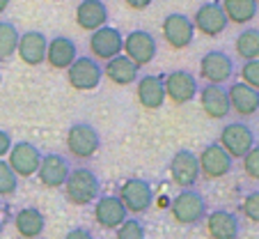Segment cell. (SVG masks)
<instances>
[{"mask_svg": "<svg viewBox=\"0 0 259 239\" xmlns=\"http://www.w3.org/2000/svg\"><path fill=\"white\" fill-rule=\"evenodd\" d=\"M200 76L204 83L223 85L234 76V60L225 51H209L200 60Z\"/></svg>", "mask_w": 259, "mask_h": 239, "instance_id": "cell-13", "label": "cell"}, {"mask_svg": "<svg viewBox=\"0 0 259 239\" xmlns=\"http://www.w3.org/2000/svg\"><path fill=\"white\" fill-rule=\"evenodd\" d=\"M241 212H243V216L248 221L259 223V191H250L245 195L243 202H241Z\"/></svg>", "mask_w": 259, "mask_h": 239, "instance_id": "cell-33", "label": "cell"}, {"mask_svg": "<svg viewBox=\"0 0 259 239\" xmlns=\"http://www.w3.org/2000/svg\"><path fill=\"white\" fill-rule=\"evenodd\" d=\"M64 239H94V234H92V230H88V228H71L64 234Z\"/></svg>", "mask_w": 259, "mask_h": 239, "instance_id": "cell-36", "label": "cell"}, {"mask_svg": "<svg viewBox=\"0 0 259 239\" xmlns=\"http://www.w3.org/2000/svg\"><path fill=\"white\" fill-rule=\"evenodd\" d=\"M241 83L259 92V60H250V62L241 64Z\"/></svg>", "mask_w": 259, "mask_h": 239, "instance_id": "cell-32", "label": "cell"}, {"mask_svg": "<svg viewBox=\"0 0 259 239\" xmlns=\"http://www.w3.org/2000/svg\"><path fill=\"white\" fill-rule=\"evenodd\" d=\"M117 198L122 200V205L126 207L128 214H145L149 207H152L154 200V191L152 184L142 177H131V180L122 182L117 191Z\"/></svg>", "mask_w": 259, "mask_h": 239, "instance_id": "cell-4", "label": "cell"}, {"mask_svg": "<svg viewBox=\"0 0 259 239\" xmlns=\"http://www.w3.org/2000/svg\"><path fill=\"white\" fill-rule=\"evenodd\" d=\"M138 101L142 104L149 111H158V108L165 104V83H163V76L158 74H147V76L138 78Z\"/></svg>", "mask_w": 259, "mask_h": 239, "instance_id": "cell-22", "label": "cell"}, {"mask_svg": "<svg viewBox=\"0 0 259 239\" xmlns=\"http://www.w3.org/2000/svg\"><path fill=\"white\" fill-rule=\"evenodd\" d=\"M191 21L195 25V30H200L204 37H218L230 25L220 3H204V5H200Z\"/></svg>", "mask_w": 259, "mask_h": 239, "instance_id": "cell-15", "label": "cell"}, {"mask_svg": "<svg viewBox=\"0 0 259 239\" xmlns=\"http://www.w3.org/2000/svg\"><path fill=\"white\" fill-rule=\"evenodd\" d=\"M227 97H230V108L239 117H252L259 111V92L245 83H230Z\"/></svg>", "mask_w": 259, "mask_h": 239, "instance_id": "cell-24", "label": "cell"}, {"mask_svg": "<svg viewBox=\"0 0 259 239\" xmlns=\"http://www.w3.org/2000/svg\"><path fill=\"white\" fill-rule=\"evenodd\" d=\"M126 219L128 212L117 195H99V200L94 202V221H97V225H101L103 230H117Z\"/></svg>", "mask_w": 259, "mask_h": 239, "instance_id": "cell-17", "label": "cell"}, {"mask_svg": "<svg viewBox=\"0 0 259 239\" xmlns=\"http://www.w3.org/2000/svg\"><path fill=\"white\" fill-rule=\"evenodd\" d=\"M163 83H165V99H170L177 106L193 101L197 97V92H200L197 78L191 72H186V69L170 72L167 76H163Z\"/></svg>", "mask_w": 259, "mask_h": 239, "instance_id": "cell-10", "label": "cell"}, {"mask_svg": "<svg viewBox=\"0 0 259 239\" xmlns=\"http://www.w3.org/2000/svg\"><path fill=\"white\" fill-rule=\"evenodd\" d=\"M78 58V46L76 42L64 35L49 39V46H46V62L53 69H69L73 64V60Z\"/></svg>", "mask_w": 259, "mask_h": 239, "instance_id": "cell-23", "label": "cell"}, {"mask_svg": "<svg viewBox=\"0 0 259 239\" xmlns=\"http://www.w3.org/2000/svg\"><path fill=\"white\" fill-rule=\"evenodd\" d=\"M218 145L223 147L232 159H243L257 143H254V131L245 122H230L220 131Z\"/></svg>", "mask_w": 259, "mask_h": 239, "instance_id": "cell-5", "label": "cell"}, {"mask_svg": "<svg viewBox=\"0 0 259 239\" xmlns=\"http://www.w3.org/2000/svg\"><path fill=\"white\" fill-rule=\"evenodd\" d=\"M7 7H10V0H0V14H3Z\"/></svg>", "mask_w": 259, "mask_h": 239, "instance_id": "cell-38", "label": "cell"}, {"mask_svg": "<svg viewBox=\"0 0 259 239\" xmlns=\"http://www.w3.org/2000/svg\"><path fill=\"white\" fill-rule=\"evenodd\" d=\"M163 39L167 42V46L175 51H181L193 44L195 37V25H193L191 16L181 14V12H172L163 19Z\"/></svg>", "mask_w": 259, "mask_h": 239, "instance_id": "cell-11", "label": "cell"}, {"mask_svg": "<svg viewBox=\"0 0 259 239\" xmlns=\"http://www.w3.org/2000/svg\"><path fill=\"white\" fill-rule=\"evenodd\" d=\"M115 239H147L145 223L136 216H128L117 230H115Z\"/></svg>", "mask_w": 259, "mask_h": 239, "instance_id": "cell-30", "label": "cell"}, {"mask_svg": "<svg viewBox=\"0 0 259 239\" xmlns=\"http://www.w3.org/2000/svg\"><path fill=\"white\" fill-rule=\"evenodd\" d=\"M243 173L250 180L259 182V145H254L252 150L243 156Z\"/></svg>", "mask_w": 259, "mask_h": 239, "instance_id": "cell-34", "label": "cell"}, {"mask_svg": "<svg viewBox=\"0 0 259 239\" xmlns=\"http://www.w3.org/2000/svg\"><path fill=\"white\" fill-rule=\"evenodd\" d=\"M170 214L179 225H197L206 219L209 207H206L204 195L197 189H184L172 198L170 202Z\"/></svg>", "mask_w": 259, "mask_h": 239, "instance_id": "cell-2", "label": "cell"}, {"mask_svg": "<svg viewBox=\"0 0 259 239\" xmlns=\"http://www.w3.org/2000/svg\"><path fill=\"white\" fill-rule=\"evenodd\" d=\"M220 5H223L227 21L234 25H248L259 10L257 0H223Z\"/></svg>", "mask_w": 259, "mask_h": 239, "instance_id": "cell-27", "label": "cell"}, {"mask_svg": "<svg viewBox=\"0 0 259 239\" xmlns=\"http://www.w3.org/2000/svg\"><path fill=\"white\" fill-rule=\"evenodd\" d=\"M19 189V177L5 159H0V198H12Z\"/></svg>", "mask_w": 259, "mask_h": 239, "instance_id": "cell-31", "label": "cell"}, {"mask_svg": "<svg viewBox=\"0 0 259 239\" xmlns=\"http://www.w3.org/2000/svg\"><path fill=\"white\" fill-rule=\"evenodd\" d=\"M46 46H49V39H46L44 32H39V30H25L19 37L16 53H19L21 62L30 64V67H37V64L46 62Z\"/></svg>", "mask_w": 259, "mask_h": 239, "instance_id": "cell-19", "label": "cell"}, {"mask_svg": "<svg viewBox=\"0 0 259 239\" xmlns=\"http://www.w3.org/2000/svg\"><path fill=\"white\" fill-rule=\"evenodd\" d=\"M101 147V136L99 131L88 122H76L69 127L67 131V150L71 156L80 159V161H88Z\"/></svg>", "mask_w": 259, "mask_h": 239, "instance_id": "cell-3", "label": "cell"}, {"mask_svg": "<svg viewBox=\"0 0 259 239\" xmlns=\"http://www.w3.org/2000/svg\"><path fill=\"white\" fill-rule=\"evenodd\" d=\"M170 177L181 191L184 189H195L200 182V161L197 154L191 150H177L175 156L170 159Z\"/></svg>", "mask_w": 259, "mask_h": 239, "instance_id": "cell-8", "label": "cell"}, {"mask_svg": "<svg viewBox=\"0 0 259 239\" xmlns=\"http://www.w3.org/2000/svg\"><path fill=\"white\" fill-rule=\"evenodd\" d=\"M154 0H124V5L128 7V10H136V12H142L147 10V7L152 5Z\"/></svg>", "mask_w": 259, "mask_h": 239, "instance_id": "cell-37", "label": "cell"}, {"mask_svg": "<svg viewBox=\"0 0 259 239\" xmlns=\"http://www.w3.org/2000/svg\"><path fill=\"white\" fill-rule=\"evenodd\" d=\"M19 28L10 21H0V62L10 60L16 53V46H19Z\"/></svg>", "mask_w": 259, "mask_h": 239, "instance_id": "cell-29", "label": "cell"}, {"mask_svg": "<svg viewBox=\"0 0 259 239\" xmlns=\"http://www.w3.org/2000/svg\"><path fill=\"white\" fill-rule=\"evenodd\" d=\"M103 76L110 81V83L115 85H131L138 81V74H140V67H138L136 62H131V60L126 58V55H117V58L108 60L106 64H103Z\"/></svg>", "mask_w": 259, "mask_h": 239, "instance_id": "cell-25", "label": "cell"}, {"mask_svg": "<svg viewBox=\"0 0 259 239\" xmlns=\"http://www.w3.org/2000/svg\"><path fill=\"white\" fill-rule=\"evenodd\" d=\"M64 198L76 207H88L94 205L101 195V180L99 175L88 166L71 168L67 182H64Z\"/></svg>", "mask_w": 259, "mask_h": 239, "instance_id": "cell-1", "label": "cell"}, {"mask_svg": "<svg viewBox=\"0 0 259 239\" xmlns=\"http://www.w3.org/2000/svg\"><path fill=\"white\" fill-rule=\"evenodd\" d=\"M234 51L243 62L250 60H259V30L257 28H245L236 35L234 39Z\"/></svg>", "mask_w": 259, "mask_h": 239, "instance_id": "cell-28", "label": "cell"}, {"mask_svg": "<svg viewBox=\"0 0 259 239\" xmlns=\"http://www.w3.org/2000/svg\"><path fill=\"white\" fill-rule=\"evenodd\" d=\"M14 228L21 239H37L46 228V216L37 207H23L14 216Z\"/></svg>", "mask_w": 259, "mask_h": 239, "instance_id": "cell-26", "label": "cell"}, {"mask_svg": "<svg viewBox=\"0 0 259 239\" xmlns=\"http://www.w3.org/2000/svg\"><path fill=\"white\" fill-rule=\"evenodd\" d=\"M197 94H200V106L206 117H211V120H223V117L230 115L232 108H230V97H227V88L204 83Z\"/></svg>", "mask_w": 259, "mask_h": 239, "instance_id": "cell-20", "label": "cell"}, {"mask_svg": "<svg viewBox=\"0 0 259 239\" xmlns=\"http://www.w3.org/2000/svg\"><path fill=\"white\" fill-rule=\"evenodd\" d=\"M197 161H200V175L204 180H220L232 173V166H234V159L227 154L218 143H211L204 150L197 154Z\"/></svg>", "mask_w": 259, "mask_h": 239, "instance_id": "cell-14", "label": "cell"}, {"mask_svg": "<svg viewBox=\"0 0 259 239\" xmlns=\"http://www.w3.org/2000/svg\"><path fill=\"white\" fill-rule=\"evenodd\" d=\"M12 145H14V141H12V136H10V133H7V131H3V129H0V159H3V156H7V154H10Z\"/></svg>", "mask_w": 259, "mask_h": 239, "instance_id": "cell-35", "label": "cell"}, {"mask_svg": "<svg viewBox=\"0 0 259 239\" xmlns=\"http://www.w3.org/2000/svg\"><path fill=\"white\" fill-rule=\"evenodd\" d=\"M0 83H3V69H0Z\"/></svg>", "mask_w": 259, "mask_h": 239, "instance_id": "cell-40", "label": "cell"}, {"mask_svg": "<svg viewBox=\"0 0 259 239\" xmlns=\"http://www.w3.org/2000/svg\"><path fill=\"white\" fill-rule=\"evenodd\" d=\"M103 78V69L92 55H78L73 60V64L67 69V81L73 90L80 92H90L97 90Z\"/></svg>", "mask_w": 259, "mask_h": 239, "instance_id": "cell-6", "label": "cell"}, {"mask_svg": "<svg viewBox=\"0 0 259 239\" xmlns=\"http://www.w3.org/2000/svg\"><path fill=\"white\" fill-rule=\"evenodd\" d=\"M69 173H71V163H69L67 156L49 152V154L41 156L37 177H39L41 186H46V189H62Z\"/></svg>", "mask_w": 259, "mask_h": 239, "instance_id": "cell-16", "label": "cell"}, {"mask_svg": "<svg viewBox=\"0 0 259 239\" xmlns=\"http://www.w3.org/2000/svg\"><path fill=\"white\" fill-rule=\"evenodd\" d=\"M158 44L154 35L149 30H131V32L124 37V55H126L131 62H136L138 67H145L156 58Z\"/></svg>", "mask_w": 259, "mask_h": 239, "instance_id": "cell-12", "label": "cell"}, {"mask_svg": "<svg viewBox=\"0 0 259 239\" xmlns=\"http://www.w3.org/2000/svg\"><path fill=\"white\" fill-rule=\"evenodd\" d=\"M90 51L97 62L99 60L108 62L124 53V35L113 25H103L97 32L90 35Z\"/></svg>", "mask_w": 259, "mask_h": 239, "instance_id": "cell-9", "label": "cell"}, {"mask_svg": "<svg viewBox=\"0 0 259 239\" xmlns=\"http://www.w3.org/2000/svg\"><path fill=\"white\" fill-rule=\"evenodd\" d=\"M76 25L88 32H97L99 28L108 25V7L103 0H80L76 7Z\"/></svg>", "mask_w": 259, "mask_h": 239, "instance_id": "cell-21", "label": "cell"}, {"mask_svg": "<svg viewBox=\"0 0 259 239\" xmlns=\"http://www.w3.org/2000/svg\"><path fill=\"white\" fill-rule=\"evenodd\" d=\"M257 5H259V0H257Z\"/></svg>", "mask_w": 259, "mask_h": 239, "instance_id": "cell-41", "label": "cell"}, {"mask_svg": "<svg viewBox=\"0 0 259 239\" xmlns=\"http://www.w3.org/2000/svg\"><path fill=\"white\" fill-rule=\"evenodd\" d=\"M204 228H206L209 239H239L241 221L230 210H213L206 214Z\"/></svg>", "mask_w": 259, "mask_h": 239, "instance_id": "cell-18", "label": "cell"}, {"mask_svg": "<svg viewBox=\"0 0 259 239\" xmlns=\"http://www.w3.org/2000/svg\"><path fill=\"white\" fill-rule=\"evenodd\" d=\"M41 152L37 145H32L30 141H19L12 145L10 154H7V163H10V168L14 170L16 177H23V180H28V177L37 175V170H39V163H41Z\"/></svg>", "mask_w": 259, "mask_h": 239, "instance_id": "cell-7", "label": "cell"}, {"mask_svg": "<svg viewBox=\"0 0 259 239\" xmlns=\"http://www.w3.org/2000/svg\"><path fill=\"white\" fill-rule=\"evenodd\" d=\"M0 216H3V198H0Z\"/></svg>", "mask_w": 259, "mask_h": 239, "instance_id": "cell-39", "label": "cell"}]
</instances>
